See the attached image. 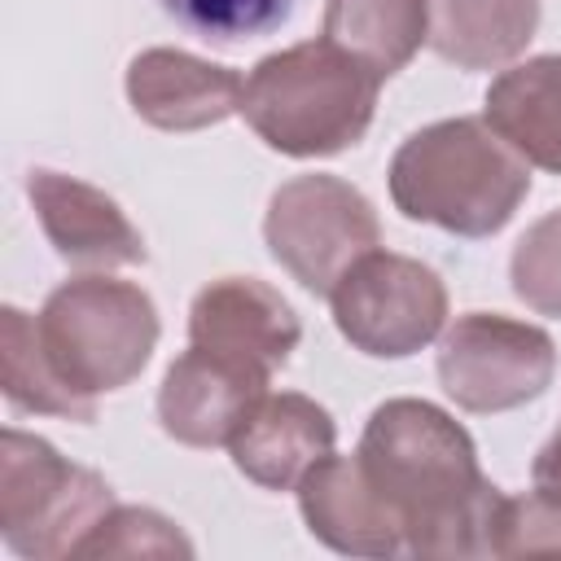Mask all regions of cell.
<instances>
[{
  "mask_svg": "<svg viewBox=\"0 0 561 561\" xmlns=\"http://www.w3.org/2000/svg\"><path fill=\"white\" fill-rule=\"evenodd\" d=\"M368 486L394 513L412 557H495L500 486L482 478L473 438L425 399L381 403L355 451Z\"/></svg>",
  "mask_w": 561,
  "mask_h": 561,
  "instance_id": "1",
  "label": "cell"
},
{
  "mask_svg": "<svg viewBox=\"0 0 561 561\" xmlns=\"http://www.w3.org/2000/svg\"><path fill=\"white\" fill-rule=\"evenodd\" d=\"M530 193V162L486 118H443L412 131L390 162V197L416 219L460 237L500 232Z\"/></svg>",
  "mask_w": 561,
  "mask_h": 561,
  "instance_id": "2",
  "label": "cell"
},
{
  "mask_svg": "<svg viewBox=\"0 0 561 561\" xmlns=\"http://www.w3.org/2000/svg\"><path fill=\"white\" fill-rule=\"evenodd\" d=\"M381 79L337 48L333 39H307L263 57L241 96L245 123L289 158H324L355 145L377 110Z\"/></svg>",
  "mask_w": 561,
  "mask_h": 561,
  "instance_id": "3",
  "label": "cell"
},
{
  "mask_svg": "<svg viewBox=\"0 0 561 561\" xmlns=\"http://www.w3.org/2000/svg\"><path fill=\"white\" fill-rule=\"evenodd\" d=\"M153 342V298L131 280H66L35 316V346L48 377L88 412H96V394L127 386L149 364Z\"/></svg>",
  "mask_w": 561,
  "mask_h": 561,
  "instance_id": "4",
  "label": "cell"
},
{
  "mask_svg": "<svg viewBox=\"0 0 561 561\" xmlns=\"http://www.w3.org/2000/svg\"><path fill=\"white\" fill-rule=\"evenodd\" d=\"M114 513V491L92 469L61 460L44 438L4 430L0 438V535L18 557H75Z\"/></svg>",
  "mask_w": 561,
  "mask_h": 561,
  "instance_id": "5",
  "label": "cell"
},
{
  "mask_svg": "<svg viewBox=\"0 0 561 561\" xmlns=\"http://www.w3.org/2000/svg\"><path fill=\"white\" fill-rule=\"evenodd\" d=\"M263 237L272 259L311 294H333L351 263L377 250L381 228L359 188L337 175H298L272 193Z\"/></svg>",
  "mask_w": 561,
  "mask_h": 561,
  "instance_id": "6",
  "label": "cell"
},
{
  "mask_svg": "<svg viewBox=\"0 0 561 561\" xmlns=\"http://www.w3.org/2000/svg\"><path fill=\"white\" fill-rule=\"evenodd\" d=\"M337 333L377 359H403L434 342L447 320V289L434 267L368 250L329 294Z\"/></svg>",
  "mask_w": 561,
  "mask_h": 561,
  "instance_id": "7",
  "label": "cell"
},
{
  "mask_svg": "<svg viewBox=\"0 0 561 561\" xmlns=\"http://www.w3.org/2000/svg\"><path fill=\"white\" fill-rule=\"evenodd\" d=\"M552 337L526 320L469 311L438 342V381L469 412H508L552 381Z\"/></svg>",
  "mask_w": 561,
  "mask_h": 561,
  "instance_id": "8",
  "label": "cell"
},
{
  "mask_svg": "<svg viewBox=\"0 0 561 561\" xmlns=\"http://www.w3.org/2000/svg\"><path fill=\"white\" fill-rule=\"evenodd\" d=\"M294 307L254 276H224L193 298L188 311V346L215 351L254 373H276L298 346Z\"/></svg>",
  "mask_w": 561,
  "mask_h": 561,
  "instance_id": "9",
  "label": "cell"
},
{
  "mask_svg": "<svg viewBox=\"0 0 561 561\" xmlns=\"http://www.w3.org/2000/svg\"><path fill=\"white\" fill-rule=\"evenodd\" d=\"M267 394V373L232 364L215 351L188 346L162 377L158 421L171 438L188 447H228L250 412Z\"/></svg>",
  "mask_w": 561,
  "mask_h": 561,
  "instance_id": "10",
  "label": "cell"
},
{
  "mask_svg": "<svg viewBox=\"0 0 561 561\" xmlns=\"http://www.w3.org/2000/svg\"><path fill=\"white\" fill-rule=\"evenodd\" d=\"M31 206L70 267H127L145 263V241L131 219L101 188L70 180L61 171H31Z\"/></svg>",
  "mask_w": 561,
  "mask_h": 561,
  "instance_id": "11",
  "label": "cell"
},
{
  "mask_svg": "<svg viewBox=\"0 0 561 561\" xmlns=\"http://www.w3.org/2000/svg\"><path fill=\"white\" fill-rule=\"evenodd\" d=\"M131 110L162 131H197L241 110L245 79L175 48H149L127 66Z\"/></svg>",
  "mask_w": 561,
  "mask_h": 561,
  "instance_id": "12",
  "label": "cell"
},
{
  "mask_svg": "<svg viewBox=\"0 0 561 561\" xmlns=\"http://www.w3.org/2000/svg\"><path fill=\"white\" fill-rule=\"evenodd\" d=\"M298 508L316 539L355 557H394L403 552V530L381 495L368 486L355 456H324L298 482Z\"/></svg>",
  "mask_w": 561,
  "mask_h": 561,
  "instance_id": "13",
  "label": "cell"
},
{
  "mask_svg": "<svg viewBox=\"0 0 561 561\" xmlns=\"http://www.w3.org/2000/svg\"><path fill=\"white\" fill-rule=\"evenodd\" d=\"M333 416L307 399V394H263V403L250 412V421L237 430L228 443L232 465L267 486V491H289L302 482V473L333 451Z\"/></svg>",
  "mask_w": 561,
  "mask_h": 561,
  "instance_id": "14",
  "label": "cell"
},
{
  "mask_svg": "<svg viewBox=\"0 0 561 561\" xmlns=\"http://www.w3.org/2000/svg\"><path fill=\"white\" fill-rule=\"evenodd\" d=\"M530 167L561 175V57H535L486 88L482 114Z\"/></svg>",
  "mask_w": 561,
  "mask_h": 561,
  "instance_id": "15",
  "label": "cell"
},
{
  "mask_svg": "<svg viewBox=\"0 0 561 561\" xmlns=\"http://www.w3.org/2000/svg\"><path fill=\"white\" fill-rule=\"evenodd\" d=\"M430 4V44L438 57L460 70H495L513 61L535 26L539 0H425Z\"/></svg>",
  "mask_w": 561,
  "mask_h": 561,
  "instance_id": "16",
  "label": "cell"
},
{
  "mask_svg": "<svg viewBox=\"0 0 561 561\" xmlns=\"http://www.w3.org/2000/svg\"><path fill=\"white\" fill-rule=\"evenodd\" d=\"M324 39L359 57L377 79H390L430 39L425 0H329Z\"/></svg>",
  "mask_w": 561,
  "mask_h": 561,
  "instance_id": "17",
  "label": "cell"
},
{
  "mask_svg": "<svg viewBox=\"0 0 561 561\" xmlns=\"http://www.w3.org/2000/svg\"><path fill=\"white\" fill-rule=\"evenodd\" d=\"M0 386H4L9 403L26 408V412H48V416H70V421L96 416L48 377L39 346H35V320L18 307H4V316H0Z\"/></svg>",
  "mask_w": 561,
  "mask_h": 561,
  "instance_id": "18",
  "label": "cell"
},
{
  "mask_svg": "<svg viewBox=\"0 0 561 561\" xmlns=\"http://www.w3.org/2000/svg\"><path fill=\"white\" fill-rule=\"evenodd\" d=\"M162 9L210 44H241L276 31L294 13V0H162Z\"/></svg>",
  "mask_w": 561,
  "mask_h": 561,
  "instance_id": "19",
  "label": "cell"
},
{
  "mask_svg": "<svg viewBox=\"0 0 561 561\" xmlns=\"http://www.w3.org/2000/svg\"><path fill=\"white\" fill-rule=\"evenodd\" d=\"M508 272H513V294L526 307L543 316H561V210H548L526 228Z\"/></svg>",
  "mask_w": 561,
  "mask_h": 561,
  "instance_id": "20",
  "label": "cell"
},
{
  "mask_svg": "<svg viewBox=\"0 0 561 561\" xmlns=\"http://www.w3.org/2000/svg\"><path fill=\"white\" fill-rule=\"evenodd\" d=\"M131 552H180L188 557V539L158 513L149 508H114L83 543L75 557H131Z\"/></svg>",
  "mask_w": 561,
  "mask_h": 561,
  "instance_id": "21",
  "label": "cell"
},
{
  "mask_svg": "<svg viewBox=\"0 0 561 561\" xmlns=\"http://www.w3.org/2000/svg\"><path fill=\"white\" fill-rule=\"evenodd\" d=\"M530 478H535L530 495H539L548 508H557V513H561V425H557V434H552V438L539 447Z\"/></svg>",
  "mask_w": 561,
  "mask_h": 561,
  "instance_id": "22",
  "label": "cell"
}]
</instances>
